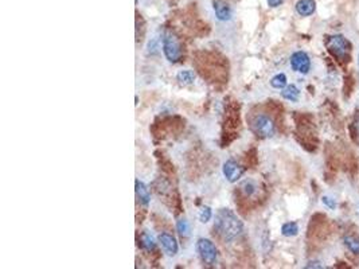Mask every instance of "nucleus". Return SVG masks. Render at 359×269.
<instances>
[{
  "label": "nucleus",
  "mask_w": 359,
  "mask_h": 269,
  "mask_svg": "<svg viewBox=\"0 0 359 269\" xmlns=\"http://www.w3.org/2000/svg\"><path fill=\"white\" fill-rule=\"evenodd\" d=\"M214 229L225 241H233L242 234L244 224L230 209H221L216 216Z\"/></svg>",
  "instance_id": "obj_1"
},
{
  "label": "nucleus",
  "mask_w": 359,
  "mask_h": 269,
  "mask_svg": "<svg viewBox=\"0 0 359 269\" xmlns=\"http://www.w3.org/2000/svg\"><path fill=\"white\" fill-rule=\"evenodd\" d=\"M163 53L167 58L168 62L177 63L180 61L183 55L182 46L177 35L173 33H167L163 38Z\"/></svg>",
  "instance_id": "obj_2"
},
{
  "label": "nucleus",
  "mask_w": 359,
  "mask_h": 269,
  "mask_svg": "<svg viewBox=\"0 0 359 269\" xmlns=\"http://www.w3.org/2000/svg\"><path fill=\"white\" fill-rule=\"evenodd\" d=\"M196 250L199 253L201 260L209 267L216 265L217 259H218V252L214 245V242L209 238H199L196 242Z\"/></svg>",
  "instance_id": "obj_3"
},
{
  "label": "nucleus",
  "mask_w": 359,
  "mask_h": 269,
  "mask_svg": "<svg viewBox=\"0 0 359 269\" xmlns=\"http://www.w3.org/2000/svg\"><path fill=\"white\" fill-rule=\"evenodd\" d=\"M252 130L261 137H272L276 132V127L273 120L267 115L256 116L252 121Z\"/></svg>",
  "instance_id": "obj_4"
},
{
  "label": "nucleus",
  "mask_w": 359,
  "mask_h": 269,
  "mask_svg": "<svg viewBox=\"0 0 359 269\" xmlns=\"http://www.w3.org/2000/svg\"><path fill=\"white\" fill-rule=\"evenodd\" d=\"M327 48L335 58L345 59L349 51V42L343 35H334L327 41Z\"/></svg>",
  "instance_id": "obj_5"
},
{
  "label": "nucleus",
  "mask_w": 359,
  "mask_h": 269,
  "mask_svg": "<svg viewBox=\"0 0 359 269\" xmlns=\"http://www.w3.org/2000/svg\"><path fill=\"white\" fill-rule=\"evenodd\" d=\"M222 171H224L225 178L230 183H235L244 175L245 168L242 166H239V163H237L234 159H229V160H226L225 163H224Z\"/></svg>",
  "instance_id": "obj_6"
},
{
  "label": "nucleus",
  "mask_w": 359,
  "mask_h": 269,
  "mask_svg": "<svg viewBox=\"0 0 359 269\" xmlns=\"http://www.w3.org/2000/svg\"><path fill=\"white\" fill-rule=\"evenodd\" d=\"M291 66L295 72L307 74L311 69V59L304 51H296L291 55Z\"/></svg>",
  "instance_id": "obj_7"
},
{
  "label": "nucleus",
  "mask_w": 359,
  "mask_h": 269,
  "mask_svg": "<svg viewBox=\"0 0 359 269\" xmlns=\"http://www.w3.org/2000/svg\"><path fill=\"white\" fill-rule=\"evenodd\" d=\"M159 242L160 245L163 248L164 253L170 257H174L177 255L178 250H179V246H178L177 238L174 235L168 234V233H162L159 234Z\"/></svg>",
  "instance_id": "obj_8"
},
{
  "label": "nucleus",
  "mask_w": 359,
  "mask_h": 269,
  "mask_svg": "<svg viewBox=\"0 0 359 269\" xmlns=\"http://www.w3.org/2000/svg\"><path fill=\"white\" fill-rule=\"evenodd\" d=\"M214 11H216L217 18L222 22H226V20L231 19V8L230 5L225 1H221V0H217L214 1Z\"/></svg>",
  "instance_id": "obj_9"
},
{
  "label": "nucleus",
  "mask_w": 359,
  "mask_h": 269,
  "mask_svg": "<svg viewBox=\"0 0 359 269\" xmlns=\"http://www.w3.org/2000/svg\"><path fill=\"white\" fill-rule=\"evenodd\" d=\"M316 10L315 0H299L296 3V12L300 16H311Z\"/></svg>",
  "instance_id": "obj_10"
},
{
  "label": "nucleus",
  "mask_w": 359,
  "mask_h": 269,
  "mask_svg": "<svg viewBox=\"0 0 359 269\" xmlns=\"http://www.w3.org/2000/svg\"><path fill=\"white\" fill-rule=\"evenodd\" d=\"M135 190H136V197L139 199L144 206H147L151 201V194H149V190L147 188V186L144 184L141 180L136 179L135 180Z\"/></svg>",
  "instance_id": "obj_11"
},
{
  "label": "nucleus",
  "mask_w": 359,
  "mask_h": 269,
  "mask_svg": "<svg viewBox=\"0 0 359 269\" xmlns=\"http://www.w3.org/2000/svg\"><path fill=\"white\" fill-rule=\"evenodd\" d=\"M281 96L285 98V100H289V101H297L299 100V97H300V90H299V88L296 85H288L283 89L281 91Z\"/></svg>",
  "instance_id": "obj_12"
},
{
  "label": "nucleus",
  "mask_w": 359,
  "mask_h": 269,
  "mask_svg": "<svg viewBox=\"0 0 359 269\" xmlns=\"http://www.w3.org/2000/svg\"><path fill=\"white\" fill-rule=\"evenodd\" d=\"M257 184H256V182H253V180H250V179H248V180H244L242 182V184H241V190H242V192L245 194V197H253L254 194L257 192Z\"/></svg>",
  "instance_id": "obj_13"
},
{
  "label": "nucleus",
  "mask_w": 359,
  "mask_h": 269,
  "mask_svg": "<svg viewBox=\"0 0 359 269\" xmlns=\"http://www.w3.org/2000/svg\"><path fill=\"white\" fill-rule=\"evenodd\" d=\"M299 233V226L296 222H287L281 226V234L285 237H293Z\"/></svg>",
  "instance_id": "obj_14"
},
{
  "label": "nucleus",
  "mask_w": 359,
  "mask_h": 269,
  "mask_svg": "<svg viewBox=\"0 0 359 269\" xmlns=\"http://www.w3.org/2000/svg\"><path fill=\"white\" fill-rule=\"evenodd\" d=\"M178 81L180 84H184V85H188V84H192L194 80H195V74L191 72V70H180L178 73Z\"/></svg>",
  "instance_id": "obj_15"
},
{
  "label": "nucleus",
  "mask_w": 359,
  "mask_h": 269,
  "mask_svg": "<svg viewBox=\"0 0 359 269\" xmlns=\"http://www.w3.org/2000/svg\"><path fill=\"white\" fill-rule=\"evenodd\" d=\"M345 245L350 252H353L355 255H359V238L354 235H347L345 237Z\"/></svg>",
  "instance_id": "obj_16"
},
{
  "label": "nucleus",
  "mask_w": 359,
  "mask_h": 269,
  "mask_svg": "<svg viewBox=\"0 0 359 269\" xmlns=\"http://www.w3.org/2000/svg\"><path fill=\"white\" fill-rule=\"evenodd\" d=\"M270 85H272L274 89H284L287 87V76L280 73V74H276L274 77L270 80Z\"/></svg>",
  "instance_id": "obj_17"
},
{
  "label": "nucleus",
  "mask_w": 359,
  "mask_h": 269,
  "mask_svg": "<svg viewBox=\"0 0 359 269\" xmlns=\"http://www.w3.org/2000/svg\"><path fill=\"white\" fill-rule=\"evenodd\" d=\"M141 245H143L144 249L147 250H153L155 249V246H156V242L153 240V237L147 231H144L143 234H141Z\"/></svg>",
  "instance_id": "obj_18"
},
{
  "label": "nucleus",
  "mask_w": 359,
  "mask_h": 269,
  "mask_svg": "<svg viewBox=\"0 0 359 269\" xmlns=\"http://www.w3.org/2000/svg\"><path fill=\"white\" fill-rule=\"evenodd\" d=\"M177 230L179 234L182 235H188V231H190V225H188V221L187 220H184V218H182V220H179V221L177 222Z\"/></svg>",
  "instance_id": "obj_19"
},
{
  "label": "nucleus",
  "mask_w": 359,
  "mask_h": 269,
  "mask_svg": "<svg viewBox=\"0 0 359 269\" xmlns=\"http://www.w3.org/2000/svg\"><path fill=\"white\" fill-rule=\"evenodd\" d=\"M198 217H199V221H201L202 224H206V222H209L211 220L213 212H211V209L209 206H203L201 210H199Z\"/></svg>",
  "instance_id": "obj_20"
},
{
  "label": "nucleus",
  "mask_w": 359,
  "mask_h": 269,
  "mask_svg": "<svg viewBox=\"0 0 359 269\" xmlns=\"http://www.w3.org/2000/svg\"><path fill=\"white\" fill-rule=\"evenodd\" d=\"M323 203H324L326 206L330 207V209H335V206H336L335 201L330 197H323Z\"/></svg>",
  "instance_id": "obj_21"
},
{
  "label": "nucleus",
  "mask_w": 359,
  "mask_h": 269,
  "mask_svg": "<svg viewBox=\"0 0 359 269\" xmlns=\"http://www.w3.org/2000/svg\"><path fill=\"white\" fill-rule=\"evenodd\" d=\"M267 1H268L269 7H273V8L283 4V0H267Z\"/></svg>",
  "instance_id": "obj_22"
},
{
  "label": "nucleus",
  "mask_w": 359,
  "mask_h": 269,
  "mask_svg": "<svg viewBox=\"0 0 359 269\" xmlns=\"http://www.w3.org/2000/svg\"><path fill=\"white\" fill-rule=\"evenodd\" d=\"M306 268H324V267L320 265V263H317V261H311L306 265Z\"/></svg>",
  "instance_id": "obj_23"
},
{
  "label": "nucleus",
  "mask_w": 359,
  "mask_h": 269,
  "mask_svg": "<svg viewBox=\"0 0 359 269\" xmlns=\"http://www.w3.org/2000/svg\"><path fill=\"white\" fill-rule=\"evenodd\" d=\"M358 65H359V57H358Z\"/></svg>",
  "instance_id": "obj_24"
}]
</instances>
